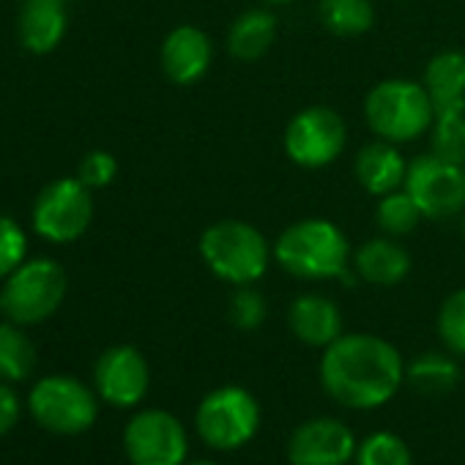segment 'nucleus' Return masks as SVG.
<instances>
[{"label":"nucleus","mask_w":465,"mask_h":465,"mask_svg":"<svg viewBox=\"0 0 465 465\" xmlns=\"http://www.w3.org/2000/svg\"><path fill=\"white\" fill-rule=\"evenodd\" d=\"M321 383L323 391L345 408H381L405 383V361L383 337L364 331L342 334L323 348Z\"/></svg>","instance_id":"f257e3e1"},{"label":"nucleus","mask_w":465,"mask_h":465,"mask_svg":"<svg viewBox=\"0 0 465 465\" xmlns=\"http://www.w3.org/2000/svg\"><path fill=\"white\" fill-rule=\"evenodd\" d=\"M274 261L296 280H351L353 247L345 230L323 216L288 224L274 242Z\"/></svg>","instance_id":"f03ea898"},{"label":"nucleus","mask_w":465,"mask_h":465,"mask_svg":"<svg viewBox=\"0 0 465 465\" xmlns=\"http://www.w3.org/2000/svg\"><path fill=\"white\" fill-rule=\"evenodd\" d=\"M200 258L208 272L232 285H258L274 258V244L263 232L244 219H219L211 222L200 236Z\"/></svg>","instance_id":"7ed1b4c3"},{"label":"nucleus","mask_w":465,"mask_h":465,"mask_svg":"<svg viewBox=\"0 0 465 465\" xmlns=\"http://www.w3.org/2000/svg\"><path fill=\"white\" fill-rule=\"evenodd\" d=\"M364 121L370 132L386 143L405 145L430 134L435 121V104L424 83L389 77L372 85L364 96Z\"/></svg>","instance_id":"20e7f679"},{"label":"nucleus","mask_w":465,"mask_h":465,"mask_svg":"<svg viewBox=\"0 0 465 465\" xmlns=\"http://www.w3.org/2000/svg\"><path fill=\"white\" fill-rule=\"evenodd\" d=\"M69 291L64 266L53 258H28L0 288V312L20 326H36L53 318Z\"/></svg>","instance_id":"39448f33"},{"label":"nucleus","mask_w":465,"mask_h":465,"mask_svg":"<svg viewBox=\"0 0 465 465\" xmlns=\"http://www.w3.org/2000/svg\"><path fill=\"white\" fill-rule=\"evenodd\" d=\"M28 411L47 432L83 435L99 419V394L72 375H47L31 389Z\"/></svg>","instance_id":"423d86ee"},{"label":"nucleus","mask_w":465,"mask_h":465,"mask_svg":"<svg viewBox=\"0 0 465 465\" xmlns=\"http://www.w3.org/2000/svg\"><path fill=\"white\" fill-rule=\"evenodd\" d=\"M261 405L244 386H219L203 397L194 413V430L211 449L232 451L255 438Z\"/></svg>","instance_id":"0eeeda50"},{"label":"nucleus","mask_w":465,"mask_h":465,"mask_svg":"<svg viewBox=\"0 0 465 465\" xmlns=\"http://www.w3.org/2000/svg\"><path fill=\"white\" fill-rule=\"evenodd\" d=\"M94 189L85 186L77 175L58 178L47 183L31 211L34 230L45 242L53 244H72L94 222Z\"/></svg>","instance_id":"6e6552de"},{"label":"nucleus","mask_w":465,"mask_h":465,"mask_svg":"<svg viewBox=\"0 0 465 465\" xmlns=\"http://www.w3.org/2000/svg\"><path fill=\"white\" fill-rule=\"evenodd\" d=\"M282 145L293 164L304 170H323L342 156L348 145V124L334 107L312 104L288 121Z\"/></svg>","instance_id":"1a4fd4ad"},{"label":"nucleus","mask_w":465,"mask_h":465,"mask_svg":"<svg viewBox=\"0 0 465 465\" xmlns=\"http://www.w3.org/2000/svg\"><path fill=\"white\" fill-rule=\"evenodd\" d=\"M402 189L413 197L424 219H451L465 211V170L432 151L408 162Z\"/></svg>","instance_id":"9d476101"},{"label":"nucleus","mask_w":465,"mask_h":465,"mask_svg":"<svg viewBox=\"0 0 465 465\" xmlns=\"http://www.w3.org/2000/svg\"><path fill=\"white\" fill-rule=\"evenodd\" d=\"M124 451L132 465H183L189 440L183 424L162 411H137L124 430Z\"/></svg>","instance_id":"9b49d317"},{"label":"nucleus","mask_w":465,"mask_h":465,"mask_svg":"<svg viewBox=\"0 0 465 465\" xmlns=\"http://www.w3.org/2000/svg\"><path fill=\"white\" fill-rule=\"evenodd\" d=\"M96 394L115 408H134L145 400L151 386V370L145 356L134 345L107 348L94 367Z\"/></svg>","instance_id":"f8f14e48"},{"label":"nucleus","mask_w":465,"mask_h":465,"mask_svg":"<svg viewBox=\"0 0 465 465\" xmlns=\"http://www.w3.org/2000/svg\"><path fill=\"white\" fill-rule=\"evenodd\" d=\"M351 427L331 416H318L299 424L288 440L291 465H348L356 457Z\"/></svg>","instance_id":"ddd939ff"},{"label":"nucleus","mask_w":465,"mask_h":465,"mask_svg":"<svg viewBox=\"0 0 465 465\" xmlns=\"http://www.w3.org/2000/svg\"><path fill=\"white\" fill-rule=\"evenodd\" d=\"M159 64L173 85H194L208 74L213 64V45L197 25H178L164 36Z\"/></svg>","instance_id":"4468645a"},{"label":"nucleus","mask_w":465,"mask_h":465,"mask_svg":"<svg viewBox=\"0 0 465 465\" xmlns=\"http://www.w3.org/2000/svg\"><path fill=\"white\" fill-rule=\"evenodd\" d=\"M411 252L391 236H375L353 250L351 269L356 280L375 288H394L411 274Z\"/></svg>","instance_id":"2eb2a0df"},{"label":"nucleus","mask_w":465,"mask_h":465,"mask_svg":"<svg viewBox=\"0 0 465 465\" xmlns=\"http://www.w3.org/2000/svg\"><path fill=\"white\" fill-rule=\"evenodd\" d=\"M288 326L299 342L323 351L342 337V312L329 296L302 293L288 307Z\"/></svg>","instance_id":"dca6fc26"},{"label":"nucleus","mask_w":465,"mask_h":465,"mask_svg":"<svg viewBox=\"0 0 465 465\" xmlns=\"http://www.w3.org/2000/svg\"><path fill=\"white\" fill-rule=\"evenodd\" d=\"M353 173H356L359 186L367 194L383 197V194H389L394 189H402L408 162L402 159L400 145L375 137L372 143L359 148L356 162H353Z\"/></svg>","instance_id":"f3484780"},{"label":"nucleus","mask_w":465,"mask_h":465,"mask_svg":"<svg viewBox=\"0 0 465 465\" xmlns=\"http://www.w3.org/2000/svg\"><path fill=\"white\" fill-rule=\"evenodd\" d=\"M66 9L61 0H25L17 23L23 47L34 55H50L66 36Z\"/></svg>","instance_id":"a211bd4d"},{"label":"nucleus","mask_w":465,"mask_h":465,"mask_svg":"<svg viewBox=\"0 0 465 465\" xmlns=\"http://www.w3.org/2000/svg\"><path fill=\"white\" fill-rule=\"evenodd\" d=\"M277 39V17L269 9H247L227 28V53L242 61L252 64L261 61Z\"/></svg>","instance_id":"6ab92c4d"},{"label":"nucleus","mask_w":465,"mask_h":465,"mask_svg":"<svg viewBox=\"0 0 465 465\" xmlns=\"http://www.w3.org/2000/svg\"><path fill=\"white\" fill-rule=\"evenodd\" d=\"M435 110L446 107H465V53L460 50H440L435 53L421 77Z\"/></svg>","instance_id":"aec40b11"},{"label":"nucleus","mask_w":465,"mask_h":465,"mask_svg":"<svg viewBox=\"0 0 465 465\" xmlns=\"http://www.w3.org/2000/svg\"><path fill=\"white\" fill-rule=\"evenodd\" d=\"M39 361L34 340L25 334V326L4 321L0 323V381L23 383L34 375Z\"/></svg>","instance_id":"412c9836"},{"label":"nucleus","mask_w":465,"mask_h":465,"mask_svg":"<svg viewBox=\"0 0 465 465\" xmlns=\"http://www.w3.org/2000/svg\"><path fill=\"white\" fill-rule=\"evenodd\" d=\"M321 25L342 39H356L372 31L375 6L372 0H318Z\"/></svg>","instance_id":"4be33fe9"},{"label":"nucleus","mask_w":465,"mask_h":465,"mask_svg":"<svg viewBox=\"0 0 465 465\" xmlns=\"http://www.w3.org/2000/svg\"><path fill=\"white\" fill-rule=\"evenodd\" d=\"M460 378L462 372L454 353L449 356V353L427 351L416 356L411 364H405V381L424 394H446L460 383Z\"/></svg>","instance_id":"5701e85b"},{"label":"nucleus","mask_w":465,"mask_h":465,"mask_svg":"<svg viewBox=\"0 0 465 465\" xmlns=\"http://www.w3.org/2000/svg\"><path fill=\"white\" fill-rule=\"evenodd\" d=\"M430 151L465 167V107L435 110V121L430 126Z\"/></svg>","instance_id":"b1692460"},{"label":"nucleus","mask_w":465,"mask_h":465,"mask_svg":"<svg viewBox=\"0 0 465 465\" xmlns=\"http://www.w3.org/2000/svg\"><path fill=\"white\" fill-rule=\"evenodd\" d=\"M421 219L424 216H421L419 205L413 203V197L405 189H394V192L378 197L375 222H378L383 236L402 239V236H408V232H413L419 227Z\"/></svg>","instance_id":"393cba45"},{"label":"nucleus","mask_w":465,"mask_h":465,"mask_svg":"<svg viewBox=\"0 0 465 465\" xmlns=\"http://www.w3.org/2000/svg\"><path fill=\"white\" fill-rule=\"evenodd\" d=\"M356 465H413L408 443L394 432H375L356 449Z\"/></svg>","instance_id":"a878e982"},{"label":"nucleus","mask_w":465,"mask_h":465,"mask_svg":"<svg viewBox=\"0 0 465 465\" xmlns=\"http://www.w3.org/2000/svg\"><path fill=\"white\" fill-rule=\"evenodd\" d=\"M438 337L449 353L465 359V288L449 293L438 310Z\"/></svg>","instance_id":"bb28decb"},{"label":"nucleus","mask_w":465,"mask_h":465,"mask_svg":"<svg viewBox=\"0 0 465 465\" xmlns=\"http://www.w3.org/2000/svg\"><path fill=\"white\" fill-rule=\"evenodd\" d=\"M266 315H269L266 296L255 285H239L236 291H232L230 304H227V318H230V323L236 326L239 331L261 329Z\"/></svg>","instance_id":"cd10ccee"},{"label":"nucleus","mask_w":465,"mask_h":465,"mask_svg":"<svg viewBox=\"0 0 465 465\" xmlns=\"http://www.w3.org/2000/svg\"><path fill=\"white\" fill-rule=\"evenodd\" d=\"M25 261H28L25 230L12 216L0 213V280L15 274Z\"/></svg>","instance_id":"c85d7f7f"},{"label":"nucleus","mask_w":465,"mask_h":465,"mask_svg":"<svg viewBox=\"0 0 465 465\" xmlns=\"http://www.w3.org/2000/svg\"><path fill=\"white\" fill-rule=\"evenodd\" d=\"M118 175V159L110 151H91L83 156L80 162V173L77 178L91 186V189H104L115 181Z\"/></svg>","instance_id":"c756f323"},{"label":"nucleus","mask_w":465,"mask_h":465,"mask_svg":"<svg viewBox=\"0 0 465 465\" xmlns=\"http://www.w3.org/2000/svg\"><path fill=\"white\" fill-rule=\"evenodd\" d=\"M20 413H23V402L17 391L6 381H0V438L15 430V424L20 421Z\"/></svg>","instance_id":"7c9ffc66"},{"label":"nucleus","mask_w":465,"mask_h":465,"mask_svg":"<svg viewBox=\"0 0 465 465\" xmlns=\"http://www.w3.org/2000/svg\"><path fill=\"white\" fill-rule=\"evenodd\" d=\"M266 6H288V4H293V0H263Z\"/></svg>","instance_id":"2f4dec72"},{"label":"nucleus","mask_w":465,"mask_h":465,"mask_svg":"<svg viewBox=\"0 0 465 465\" xmlns=\"http://www.w3.org/2000/svg\"><path fill=\"white\" fill-rule=\"evenodd\" d=\"M460 230H462V236H465V211L460 213Z\"/></svg>","instance_id":"473e14b6"},{"label":"nucleus","mask_w":465,"mask_h":465,"mask_svg":"<svg viewBox=\"0 0 465 465\" xmlns=\"http://www.w3.org/2000/svg\"><path fill=\"white\" fill-rule=\"evenodd\" d=\"M192 465H216V462H211V460H200V462H192Z\"/></svg>","instance_id":"72a5a7b5"},{"label":"nucleus","mask_w":465,"mask_h":465,"mask_svg":"<svg viewBox=\"0 0 465 465\" xmlns=\"http://www.w3.org/2000/svg\"><path fill=\"white\" fill-rule=\"evenodd\" d=\"M61 4H64V0H61Z\"/></svg>","instance_id":"f704fd0d"},{"label":"nucleus","mask_w":465,"mask_h":465,"mask_svg":"<svg viewBox=\"0 0 465 465\" xmlns=\"http://www.w3.org/2000/svg\"><path fill=\"white\" fill-rule=\"evenodd\" d=\"M462 170H465V167H462Z\"/></svg>","instance_id":"c9c22d12"}]
</instances>
